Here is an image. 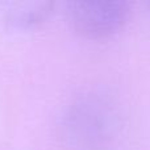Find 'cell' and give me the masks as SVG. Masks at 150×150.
<instances>
[{
	"label": "cell",
	"instance_id": "7a4b0ae2",
	"mask_svg": "<svg viewBox=\"0 0 150 150\" xmlns=\"http://www.w3.org/2000/svg\"><path fill=\"white\" fill-rule=\"evenodd\" d=\"M50 3H33L23 4L9 12V21L16 26H32L40 23L50 12Z\"/></svg>",
	"mask_w": 150,
	"mask_h": 150
},
{
	"label": "cell",
	"instance_id": "6da1fadb",
	"mask_svg": "<svg viewBox=\"0 0 150 150\" xmlns=\"http://www.w3.org/2000/svg\"><path fill=\"white\" fill-rule=\"evenodd\" d=\"M67 15L79 34L101 40L113 36L125 25L130 5L119 0H78L69 3Z\"/></svg>",
	"mask_w": 150,
	"mask_h": 150
}]
</instances>
